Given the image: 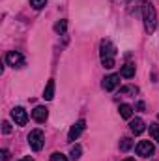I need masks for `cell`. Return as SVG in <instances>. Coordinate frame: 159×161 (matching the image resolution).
Here are the masks:
<instances>
[{"instance_id":"23","label":"cell","mask_w":159,"mask_h":161,"mask_svg":"<svg viewBox=\"0 0 159 161\" xmlns=\"http://www.w3.org/2000/svg\"><path fill=\"white\" fill-rule=\"evenodd\" d=\"M137 109H139V111H144V103H142V101H139V103H137Z\"/></svg>"},{"instance_id":"14","label":"cell","mask_w":159,"mask_h":161,"mask_svg":"<svg viewBox=\"0 0 159 161\" xmlns=\"http://www.w3.org/2000/svg\"><path fill=\"white\" fill-rule=\"evenodd\" d=\"M80 154H82V148H80L79 144L71 146V150H69V159H71V161H77V159H80Z\"/></svg>"},{"instance_id":"17","label":"cell","mask_w":159,"mask_h":161,"mask_svg":"<svg viewBox=\"0 0 159 161\" xmlns=\"http://www.w3.org/2000/svg\"><path fill=\"white\" fill-rule=\"evenodd\" d=\"M150 135L154 137V141L159 142V124H150Z\"/></svg>"},{"instance_id":"2","label":"cell","mask_w":159,"mask_h":161,"mask_svg":"<svg viewBox=\"0 0 159 161\" xmlns=\"http://www.w3.org/2000/svg\"><path fill=\"white\" fill-rule=\"evenodd\" d=\"M142 21H144V30L152 34L157 25V13L152 4H142Z\"/></svg>"},{"instance_id":"25","label":"cell","mask_w":159,"mask_h":161,"mask_svg":"<svg viewBox=\"0 0 159 161\" xmlns=\"http://www.w3.org/2000/svg\"><path fill=\"white\" fill-rule=\"evenodd\" d=\"M123 161H135V159H123Z\"/></svg>"},{"instance_id":"15","label":"cell","mask_w":159,"mask_h":161,"mask_svg":"<svg viewBox=\"0 0 159 161\" xmlns=\"http://www.w3.org/2000/svg\"><path fill=\"white\" fill-rule=\"evenodd\" d=\"M66 28H68V21H66V19H60V21L54 25V32H58V34H64Z\"/></svg>"},{"instance_id":"21","label":"cell","mask_w":159,"mask_h":161,"mask_svg":"<svg viewBox=\"0 0 159 161\" xmlns=\"http://www.w3.org/2000/svg\"><path fill=\"white\" fill-rule=\"evenodd\" d=\"M131 92L137 94V88H133V86H125V88H122V94H131Z\"/></svg>"},{"instance_id":"16","label":"cell","mask_w":159,"mask_h":161,"mask_svg":"<svg viewBox=\"0 0 159 161\" xmlns=\"http://www.w3.org/2000/svg\"><path fill=\"white\" fill-rule=\"evenodd\" d=\"M131 146H133V141H131L129 137H123V139L120 141V150H122V152H127Z\"/></svg>"},{"instance_id":"11","label":"cell","mask_w":159,"mask_h":161,"mask_svg":"<svg viewBox=\"0 0 159 161\" xmlns=\"http://www.w3.org/2000/svg\"><path fill=\"white\" fill-rule=\"evenodd\" d=\"M120 75L122 77H125V79H131L133 75H135V64H125V66H122V69H120Z\"/></svg>"},{"instance_id":"1","label":"cell","mask_w":159,"mask_h":161,"mask_svg":"<svg viewBox=\"0 0 159 161\" xmlns=\"http://www.w3.org/2000/svg\"><path fill=\"white\" fill-rule=\"evenodd\" d=\"M99 54H101V64H103V68H107V69H112L114 68V56H116V47H114V43L109 40H103L101 41V45H99Z\"/></svg>"},{"instance_id":"8","label":"cell","mask_w":159,"mask_h":161,"mask_svg":"<svg viewBox=\"0 0 159 161\" xmlns=\"http://www.w3.org/2000/svg\"><path fill=\"white\" fill-rule=\"evenodd\" d=\"M118 86H120V75H116V73L107 75V77L103 79V88H105L107 92H112V90H116Z\"/></svg>"},{"instance_id":"10","label":"cell","mask_w":159,"mask_h":161,"mask_svg":"<svg viewBox=\"0 0 159 161\" xmlns=\"http://www.w3.org/2000/svg\"><path fill=\"white\" fill-rule=\"evenodd\" d=\"M129 129H131L133 135H140V133L144 131V122L140 120V118H131V122H129Z\"/></svg>"},{"instance_id":"5","label":"cell","mask_w":159,"mask_h":161,"mask_svg":"<svg viewBox=\"0 0 159 161\" xmlns=\"http://www.w3.org/2000/svg\"><path fill=\"white\" fill-rule=\"evenodd\" d=\"M154 152H156V148L150 141H140L137 144V156H140V158H152Z\"/></svg>"},{"instance_id":"12","label":"cell","mask_w":159,"mask_h":161,"mask_svg":"<svg viewBox=\"0 0 159 161\" xmlns=\"http://www.w3.org/2000/svg\"><path fill=\"white\" fill-rule=\"evenodd\" d=\"M54 97V80L51 79L47 82V86H45V90H43V99H47V101H51Z\"/></svg>"},{"instance_id":"22","label":"cell","mask_w":159,"mask_h":161,"mask_svg":"<svg viewBox=\"0 0 159 161\" xmlns=\"http://www.w3.org/2000/svg\"><path fill=\"white\" fill-rule=\"evenodd\" d=\"M8 158H9V152H8V150H2V159L8 161Z\"/></svg>"},{"instance_id":"9","label":"cell","mask_w":159,"mask_h":161,"mask_svg":"<svg viewBox=\"0 0 159 161\" xmlns=\"http://www.w3.org/2000/svg\"><path fill=\"white\" fill-rule=\"evenodd\" d=\"M47 116H49V111H47L45 107H41V105L32 111V118L38 122V124H43V122L47 120Z\"/></svg>"},{"instance_id":"20","label":"cell","mask_w":159,"mask_h":161,"mask_svg":"<svg viewBox=\"0 0 159 161\" xmlns=\"http://www.w3.org/2000/svg\"><path fill=\"white\" fill-rule=\"evenodd\" d=\"M2 133H4V135L11 133V125H9V122H2Z\"/></svg>"},{"instance_id":"18","label":"cell","mask_w":159,"mask_h":161,"mask_svg":"<svg viewBox=\"0 0 159 161\" xmlns=\"http://www.w3.org/2000/svg\"><path fill=\"white\" fill-rule=\"evenodd\" d=\"M30 4H32V8H34V9H41V8H45L47 0H30Z\"/></svg>"},{"instance_id":"7","label":"cell","mask_w":159,"mask_h":161,"mask_svg":"<svg viewBox=\"0 0 159 161\" xmlns=\"http://www.w3.org/2000/svg\"><path fill=\"white\" fill-rule=\"evenodd\" d=\"M11 118L15 120L17 125H26V122H28V114H26V111H25L23 107H15V109L11 111Z\"/></svg>"},{"instance_id":"3","label":"cell","mask_w":159,"mask_h":161,"mask_svg":"<svg viewBox=\"0 0 159 161\" xmlns=\"http://www.w3.org/2000/svg\"><path fill=\"white\" fill-rule=\"evenodd\" d=\"M28 144H30V148H32L34 152H40L41 148H43V144H45V135H43L41 129H34V131L28 133Z\"/></svg>"},{"instance_id":"6","label":"cell","mask_w":159,"mask_h":161,"mask_svg":"<svg viewBox=\"0 0 159 161\" xmlns=\"http://www.w3.org/2000/svg\"><path fill=\"white\" fill-rule=\"evenodd\" d=\"M84 129H86V122L84 120H77L73 125H71V129H69V133H68V139H69V141H77L80 135H82Z\"/></svg>"},{"instance_id":"24","label":"cell","mask_w":159,"mask_h":161,"mask_svg":"<svg viewBox=\"0 0 159 161\" xmlns=\"http://www.w3.org/2000/svg\"><path fill=\"white\" fill-rule=\"evenodd\" d=\"M19 161H34V159H32L30 156H26V158H23V159H19Z\"/></svg>"},{"instance_id":"13","label":"cell","mask_w":159,"mask_h":161,"mask_svg":"<svg viewBox=\"0 0 159 161\" xmlns=\"http://www.w3.org/2000/svg\"><path fill=\"white\" fill-rule=\"evenodd\" d=\"M118 111H120V116H122V118H125V120H131V116H133V107H131V105H127V103H122Z\"/></svg>"},{"instance_id":"19","label":"cell","mask_w":159,"mask_h":161,"mask_svg":"<svg viewBox=\"0 0 159 161\" xmlns=\"http://www.w3.org/2000/svg\"><path fill=\"white\" fill-rule=\"evenodd\" d=\"M51 161H69L64 154H60V152H54L52 156H51Z\"/></svg>"},{"instance_id":"4","label":"cell","mask_w":159,"mask_h":161,"mask_svg":"<svg viewBox=\"0 0 159 161\" xmlns=\"http://www.w3.org/2000/svg\"><path fill=\"white\" fill-rule=\"evenodd\" d=\"M6 64L11 66V68H23L25 66V56L17 51H9L6 54Z\"/></svg>"}]
</instances>
